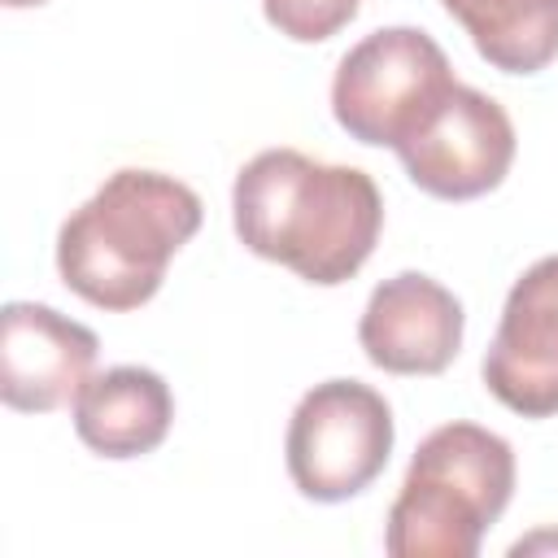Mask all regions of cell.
<instances>
[{"label":"cell","mask_w":558,"mask_h":558,"mask_svg":"<svg viewBox=\"0 0 558 558\" xmlns=\"http://www.w3.org/2000/svg\"><path fill=\"white\" fill-rule=\"evenodd\" d=\"M231 222L248 253L288 266L305 283L336 288L375 253L384 196L357 166L318 161L301 148H262L235 174Z\"/></svg>","instance_id":"cell-1"},{"label":"cell","mask_w":558,"mask_h":558,"mask_svg":"<svg viewBox=\"0 0 558 558\" xmlns=\"http://www.w3.org/2000/svg\"><path fill=\"white\" fill-rule=\"evenodd\" d=\"M201 196L161 170H113L57 231L61 283L96 310L126 314L157 296L170 257L201 231Z\"/></svg>","instance_id":"cell-2"},{"label":"cell","mask_w":558,"mask_h":558,"mask_svg":"<svg viewBox=\"0 0 558 558\" xmlns=\"http://www.w3.org/2000/svg\"><path fill=\"white\" fill-rule=\"evenodd\" d=\"M514 497V449L480 423H440L405 466L388 510L392 558H475L484 532Z\"/></svg>","instance_id":"cell-3"},{"label":"cell","mask_w":558,"mask_h":558,"mask_svg":"<svg viewBox=\"0 0 558 558\" xmlns=\"http://www.w3.org/2000/svg\"><path fill=\"white\" fill-rule=\"evenodd\" d=\"M453 83V65L427 31L379 26L340 57L331 78V113L349 140L397 148Z\"/></svg>","instance_id":"cell-4"},{"label":"cell","mask_w":558,"mask_h":558,"mask_svg":"<svg viewBox=\"0 0 558 558\" xmlns=\"http://www.w3.org/2000/svg\"><path fill=\"white\" fill-rule=\"evenodd\" d=\"M392 440L397 427L384 392L362 379H323L288 418L283 462L301 497L336 506L384 475Z\"/></svg>","instance_id":"cell-5"},{"label":"cell","mask_w":558,"mask_h":558,"mask_svg":"<svg viewBox=\"0 0 558 558\" xmlns=\"http://www.w3.org/2000/svg\"><path fill=\"white\" fill-rule=\"evenodd\" d=\"M392 153L418 192L436 201H475L501 187L519 140L510 113L488 92L453 83L445 100Z\"/></svg>","instance_id":"cell-6"},{"label":"cell","mask_w":558,"mask_h":558,"mask_svg":"<svg viewBox=\"0 0 558 558\" xmlns=\"http://www.w3.org/2000/svg\"><path fill=\"white\" fill-rule=\"evenodd\" d=\"M480 375L506 410L523 418L558 414V253L532 262L506 292Z\"/></svg>","instance_id":"cell-7"},{"label":"cell","mask_w":558,"mask_h":558,"mask_svg":"<svg viewBox=\"0 0 558 558\" xmlns=\"http://www.w3.org/2000/svg\"><path fill=\"white\" fill-rule=\"evenodd\" d=\"M96 353L92 327L39 301H9L0 310V401L22 414L61 410L92 379Z\"/></svg>","instance_id":"cell-8"},{"label":"cell","mask_w":558,"mask_h":558,"mask_svg":"<svg viewBox=\"0 0 558 558\" xmlns=\"http://www.w3.org/2000/svg\"><path fill=\"white\" fill-rule=\"evenodd\" d=\"M462 301L423 270H401L384 279L362 318L357 344L371 366L388 375H440L462 349Z\"/></svg>","instance_id":"cell-9"},{"label":"cell","mask_w":558,"mask_h":558,"mask_svg":"<svg viewBox=\"0 0 558 558\" xmlns=\"http://www.w3.org/2000/svg\"><path fill=\"white\" fill-rule=\"evenodd\" d=\"M174 423V392L148 366H109L74 397V432L100 458H144Z\"/></svg>","instance_id":"cell-10"},{"label":"cell","mask_w":558,"mask_h":558,"mask_svg":"<svg viewBox=\"0 0 558 558\" xmlns=\"http://www.w3.org/2000/svg\"><path fill=\"white\" fill-rule=\"evenodd\" d=\"M501 74H536L558 57V0H440Z\"/></svg>","instance_id":"cell-11"},{"label":"cell","mask_w":558,"mask_h":558,"mask_svg":"<svg viewBox=\"0 0 558 558\" xmlns=\"http://www.w3.org/2000/svg\"><path fill=\"white\" fill-rule=\"evenodd\" d=\"M362 0H262L266 22L292 44H323L357 17Z\"/></svg>","instance_id":"cell-12"},{"label":"cell","mask_w":558,"mask_h":558,"mask_svg":"<svg viewBox=\"0 0 558 558\" xmlns=\"http://www.w3.org/2000/svg\"><path fill=\"white\" fill-rule=\"evenodd\" d=\"M554 549H558V532H532V536L510 545L514 558H523V554H554Z\"/></svg>","instance_id":"cell-13"},{"label":"cell","mask_w":558,"mask_h":558,"mask_svg":"<svg viewBox=\"0 0 558 558\" xmlns=\"http://www.w3.org/2000/svg\"><path fill=\"white\" fill-rule=\"evenodd\" d=\"M9 9H31V4H48V0H4Z\"/></svg>","instance_id":"cell-14"}]
</instances>
